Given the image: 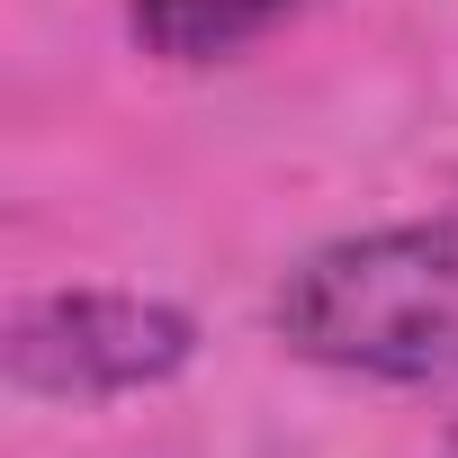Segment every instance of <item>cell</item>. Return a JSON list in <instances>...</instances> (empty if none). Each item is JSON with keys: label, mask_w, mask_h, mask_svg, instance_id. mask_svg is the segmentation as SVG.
Returning <instances> with one entry per match:
<instances>
[{"label": "cell", "mask_w": 458, "mask_h": 458, "mask_svg": "<svg viewBox=\"0 0 458 458\" xmlns=\"http://www.w3.org/2000/svg\"><path fill=\"white\" fill-rule=\"evenodd\" d=\"M270 324L315 369L377 377V386H449L458 377V216L315 243L279 279Z\"/></svg>", "instance_id": "obj_1"}, {"label": "cell", "mask_w": 458, "mask_h": 458, "mask_svg": "<svg viewBox=\"0 0 458 458\" xmlns=\"http://www.w3.org/2000/svg\"><path fill=\"white\" fill-rule=\"evenodd\" d=\"M198 360V324L135 288H37L0 315V369L37 404H108L171 386Z\"/></svg>", "instance_id": "obj_2"}, {"label": "cell", "mask_w": 458, "mask_h": 458, "mask_svg": "<svg viewBox=\"0 0 458 458\" xmlns=\"http://www.w3.org/2000/svg\"><path fill=\"white\" fill-rule=\"evenodd\" d=\"M306 0H126V37L153 64H234Z\"/></svg>", "instance_id": "obj_3"}]
</instances>
